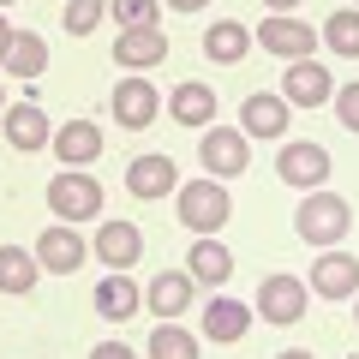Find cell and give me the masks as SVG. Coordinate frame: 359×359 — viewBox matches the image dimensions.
Here are the masks:
<instances>
[{"label":"cell","instance_id":"cell-26","mask_svg":"<svg viewBox=\"0 0 359 359\" xmlns=\"http://www.w3.org/2000/svg\"><path fill=\"white\" fill-rule=\"evenodd\" d=\"M150 359H204V347H198L192 330H180L174 318H162L156 335H150Z\"/></svg>","mask_w":359,"mask_h":359},{"label":"cell","instance_id":"cell-30","mask_svg":"<svg viewBox=\"0 0 359 359\" xmlns=\"http://www.w3.org/2000/svg\"><path fill=\"white\" fill-rule=\"evenodd\" d=\"M335 120H341L347 132H359V84H341V90H335Z\"/></svg>","mask_w":359,"mask_h":359},{"label":"cell","instance_id":"cell-34","mask_svg":"<svg viewBox=\"0 0 359 359\" xmlns=\"http://www.w3.org/2000/svg\"><path fill=\"white\" fill-rule=\"evenodd\" d=\"M264 6H269V13H294L299 0H264Z\"/></svg>","mask_w":359,"mask_h":359},{"label":"cell","instance_id":"cell-9","mask_svg":"<svg viewBox=\"0 0 359 359\" xmlns=\"http://www.w3.org/2000/svg\"><path fill=\"white\" fill-rule=\"evenodd\" d=\"M90 257V240H78L72 222H54V228H42L36 240V264L48 269V276H72V269H84Z\"/></svg>","mask_w":359,"mask_h":359},{"label":"cell","instance_id":"cell-27","mask_svg":"<svg viewBox=\"0 0 359 359\" xmlns=\"http://www.w3.org/2000/svg\"><path fill=\"white\" fill-rule=\"evenodd\" d=\"M318 36L330 42V48L341 54V60H359V6H341V13H330Z\"/></svg>","mask_w":359,"mask_h":359},{"label":"cell","instance_id":"cell-7","mask_svg":"<svg viewBox=\"0 0 359 359\" xmlns=\"http://www.w3.org/2000/svg\"><path fill=\"white\" fill-rule=\"evenodd\" d=\"M306 299H311V287L299 282V276H269V282L257 287V318L276 323V330H287V323L306 318Z\"/></svg>","mask_w":359,"mask_h":359},{"label":"cell","instance_id":"cell-32","mask_svg":"<svg viewBox=\"0 0 359 359\" xmlns=\"http://www.w3.org/2000/svg\"><path fill=\"white\" fill-rule=\"evenodd\" d=\"M162 6H174V13H204L210 0H162Z\"/></svg>","mask_w":359,"mask_h":359},{"label":"cell","instance_id":"cell-38","mask_svg":"<svg viewBox=\"0 0 359 359\" xmlns=\"http://www.w3.org/2000/svg\"><path fill=\"white\" fill-rule=\"evenodd\" d=\"M353 6H359V0H353Z\"/></svg>","mask_w":359,"mask_h":359},{"label":"cell","instance_id":"cell-5","mask_svg":"<svg viewBox=\"0 0 359 359\" xmlns=\"http://www.w3.org/2000/svg\"><path fill=\"white\" fill-rule=\"evenodd\" d=\"M198 162H204L210 180H233V174H245V168H252V144H245L240 126H204Z\"/></svg>","mask_w":359,"mask_h":359},{"label":"cell","instance_id":"cell-3","mask_svg":"<svg viewBox=\"0 0 359 359\" xmlns=\"http://www.w3.org/2000/svg\"><path fill=\"white\" fill-rule=\"evenodd\" d=\"M48 210L60 222H90V216H102V186H96V174H84V168H66V174L48 180Z\"/></svg>","mask_w":359,"mask_h":359},{"label":"cell","instance_id":"cell-29","mask_svg":"<svg viewBox=\"0 0 359 359\" xmlns=\"http://www.w3.org/2000/svg\"><path fill=\"white\" fill-rule=\"evenodd\" d=\"M108 18H114L120 30L126 25H156V18H162V0H108Z\"/></svg>","mask_w":359,"mask_h":359},{"label":"cell","instance_id":"cell-20","mask_svg":"<svg viewBox=\"0 0 359 359\" xmlns=\"http://www.w3.org/2000/svg\"><path fill=\"white\" fill-rule=\"evenodd\" d=\"M192 276H186V269H162V276H156L150 287H144V306L156 311V318H180V311L192 306Z\"/></svg>","mask_w":359,"mask_h":359},{"label":"cell","instance_id":"cell-10","mask_svg":"<svg viewBox=\"0 0 359 359\" xmlns=\"http://www.w3.org/2000/svg\"><path fill=\"white\" fill-rule=\"evenodd\" d=\"M311 294H323V299H353L359 294V257L353 252H330L323 245L318 252V264H311Z\"/></svg>","mask_w":359,"mask_h":359},{"label":"cell","instance_id":"cell-39","mask_svg":"<svg viewBox=\"0 0 359 359\" xmlns=\"http://www.w3.org/2000/svg\"><path fill=\"white\" fill-rule=\"evenodd\" d=\"M353 359H359V353H353Z\"/></svg>","mask_w":359,"mask_h":359},{"label":"cell","instance_id":"cell-21","mask_svg":"<svg viewBox=\"0 0 359 359\" xmlns=\"http://www.w3.org/2000/svg\"><path fill=\"white\" fill-rule=\"evenodd\" d=\"M204 54L216 66H240L245 54H252V30H245L240 18H216V25L204 30Z\"/></svg>","mask_w":359,"mask_h":359},{"label":"cell","instance_id":"cell-4","mask_svg":"<svg viewBox=\"0 0 359 359\" xmlns=\"http://www.w3.org/2000/svg\"><path fill=\"white\" fill-rule=\"evenodd\" d=\"M276 174H282L287 192H318L323 180H330V150L323 144H306V138H287L276 150Z\"/></svg>","mask_w":359,"mask_h":359},{"label":"cell","instance_id":"cell-16","mask_svg":"<svg viewBox=\"0 0 359 359\" xmlns=\"http://www.w3.org/2000/svg\"><path fill=\"white\" fill-rule=\"evenodd\" d=\"M138 306H144V287L132 282L126 269H114V276H102V282H96V318H108V323H126Z\"/></svg>","mask_w":359,"mask_h":359},{"label":"cell","instance_id":"cell-11","mask_svg":"<svg viewBox=\"0 0 359 359\" xmlns=\"http://www.w3.org/2000/svg\"><path fill=\"white\" fill-rule=\"evenodd\" d=\"M114 60L126 66V72H150V66H162L168 60L162 25H126V30H120V42H114Z\"/></svg>","mask_w":359,"mask_h":359},{"label":"cell","instance_id":"cell-22","mask_svg":"<svg viewBox=\"0 0 359 359\" xmlns=\"http://www.w3.org/2000/svg\"><path fill=\"white\" fill-rule=\"evenodd\" d=\"M54 132H48V114H42L36 102H13L6 108V144L13 150H42Z\"/></svg>","mask_w":359,"mask_h":359},{"label":"cell","instance_id":"cell-1","mask_svg":"<svg viewBox=\"0 0 359 359\" xmlns=\"http://www.w3.org/2000/svg\"><path fill=\"white\" fill-rule=\"evenodd\" d=\"M174 210H180V228L186 233H222L233 216V198L222 180H192V186H174Z\"/></svg>","mask_w":359,"mask_h":359},{"label":"cell","instance_id":"cell-15","mask_svg":"<svg viewBox=\"0 0 359 359\" xmlns=\"http://www.w3.org/2000/svg\"><path fill=\"white\" fill-rule=\"evenodd\" d=\"M174 186H180V168L168 162V156H132L126 162V192L144 198V204H150V198H168Z\"/></svg>","mask_w":359,"mask_h":359},{"label":"cell","instance_id":"cell-24","mask_svg":"<svg viewBox=\"0 0 359 359\" xmlns=\"http://www.w3.org/2000/svg\"><path fill=\"white\" fill-rule=\"evenodd\" d=\"M42 66H48V42H42L36 30H13V48H6L0 72H13V78H42Z\"/></svg>","mask_w":359,"mask_h":359},{"label":"cell","instance_id":"cell-37","mask_svg":"<svg viewBox=\"0 0 359 359\" xmlns=\"http://www.w3.org/2000/svg\"><path fill=\"white\" fill-rule=\"evenodd\" d=\"M6 6H13V0H0V13H6Z\"/></svg>","mask_w":359,"mask_h":359},{"label":"cell","instance_id":"cell-19","mask_svg":"<svg viewBox=\"0 0 359 359\" xmlns=\"http://www.w3.org/2000/svg\"><path fill=\"white\" fill-rule=\"evenodd\" d=\"M144 252V233L132 228V222H102L96 228V257H102L108 269H132Z\"/></svg>","mask_w":359,"mask_h":359},{"label":"cell","instance_id":"cell-25","mask_svg":"<svg viewBox=\"0 0 359 359\" xmlns=\"http://www.w3.org/2000/svg\"><path fill=\"white\" fill-rule=\"evenodd\" d=\"M42 276L36 252H25V245H0V294H30Z\"/></svg>","mask_w":359,"mask_h":359},{"label":"cell","instance_id":"cell-31","mask_svg":"<svg viewBox=\"0 0 359 359\" xmlns=\"http://www.w3.org/2000/svg\"><path fill=\"white\" fill-rule=\"evenodd\" d=\"M90 359H138V353H132L126 341H96V347H90Z\"/></svg>","mask_w":359,"mask_h":359},{"label":"cell","instance_id":"cell-18","mask_svg":"<svg viewBox=\"0 0 359 359\" xmlns=\"http://www.w3.org/2000/svg\"><path fill=\"white\" fill-rule=\"evenodd\" d=\"M168 114H174L180 126H216V90L198 84V78H186L180 90H168Z\"/></svg>","mask_w":359,"mask_h":359},{"label":"cell","instance_id":"cell-28","mask_svg":"<svg viewBox=\"0 0 359 359\" xmlns=\"http://www.w3.org/2000/svg\"><path fill=\"white\" fill-rule=\"evenodd\" d=\"M108 18V0H66V36H90V30Z\"/></svg>","mask_w":359,"mask_h":359},{"label":"cell","instance_id":"cell-2","mask_svg":"<svg viewBox=\"0 0 359 359\" xmlns=\"http://www.w3.org/2000/svg\"><path fill=\"white\" fill-rule=\"evenodd\" d=\"M294 228H299V240L306 245H335V240H347V228H353V210H347V198L341 192H306L299 198V216H294Z\"/></svg>","mask_w":359,"mask_h":359},{"label":"cell","instance_id":"cell-6","mask_svg":"<svg viewBox=\"0 0 359 359\" xmlns=\"http://www.w3.org/2000/svg\"><path fill=\"white\" fill-rule=\"evenodd\" d=\"M252 42H264L276 60H311V48H318V30H311L306 18H294V13H269L264 25L252 30Z\"/></svg>","mask_w":359,"mask_h":359},{"label":"cell","instance_id":"cell-14","mask_svg":"<svg viewBox=\"0 0 359 359\" xmlns=\"http://www.w3.org/2000/svg\"><path fill=\"white\" fill-rule=\"evenodd\" d=\"M48 150L60 156L66 168H90L102 156V126H96V120H66V126H54Z\"/></svg>","mask_w":359,"mask_h":359},{"label":"cell","instance_id":"cell-13","mask_svg":"<svg viewBox=\"0 0 359 359\" xmlns=\"http://www.w3.org/2000/svg\"><path fill=\"white\" fill-rule=\"evenodd\" d=\"M282 96H287V108H323V102L335 96V84H330V66H318V60H287Z\"/></svg>","mask_w":359,"mask_h":359},{"label":"cell","instance_id":"cell-23","mask_svg":"<svg viewBox=\"0 0 359 359\" xmlns=\"http://www.w3.org/2000/svg\"><path fill=\"white\" fill-rule=\"evenodd\" d=\"M245 330H252V306H240V299H228V294H216L204 306V335L210 341H240Z\"/></svg>","mask_w":359,"mask_h":359},{"label":"cell","instance_id":"cell-17","mask_svg":"<svg viewBox=\"0 0 359 359\" xmlns=\"http://www.w3.org/2000/svg\"><path fill=\"white\" fill-rule=\"evenodd\" d=\"M186 276H192L198 287H222L233 276V252L216 240V233H198L192 240V264H186Z\"/></svg>","mask_w":359,"mask_h":359},{"label":"cell","instance_id":"cell-35","mask_svg":"<svg viewBox=\"0 0 359 359\" xmlns=\"http://www.w3.org/2000/svg\"><path fill=\"white\" fill-rule=\"evenodd\" d=\"M276 359H318V353H306V347H287V353H276Z\"/></svg>","mask_w":359,"mask_h":359},{"label":"cell","instance_id":"cell-33","mask_svg":"<svg viewBox=\"0 0 359 359\" xmlns=\"http://www.w3.org/2000/svg\"><path fill=\"white\" fill-rule=\"evenodd\" d=\"M6 48H13V25L0 18V60H6Z\"/></svg>","mask_w":359,"mask_h":359},{"label":"cell","instance_id":"cell-12","mask_svg":"<svg viewBox=\"0 0 359 359\" xmlns=\"http://www.w3.org/2000/svg\"><path fill=\"white\" fill-rule=\"evenodd\" d=\"M240 132L245 138H287V96L282 90H257L240 102Z\"/></svg>","mask_w":359,"mask_h":359},{"label":"cell","instance_id":"cell-8","mask_svg":"<svg viewBox=\"0 0 359 359\" xmlns=\"http://www.w3.org/2000/svg\"><path fill=\"white\" fill-rule=\"evenodd\" d=\"M108 108H114V120L126 132H144L156 114H162V90H156L150 78L132 72V78H120V84H114V102H108Z\"/></svg>","mask_w":359,"mask_h":359},{"label":"cell","instance_id":"cell-36","mask_svg":"<svg viewBox=\"0 0 359 359\" xmlns=\"http://www.w3.org/2000/svg\"><path fill=\"white\" fill-rule=\"evenodd\" d=\"M353 323H359V294H353Z\"/></svg>","mask_w":359,"mask_h":359}]
</instances>
